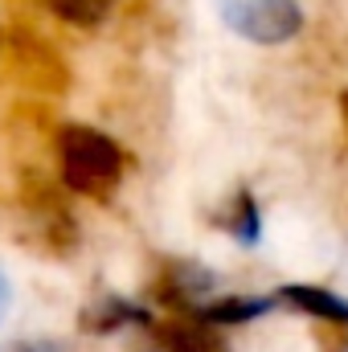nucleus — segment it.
<instances>
[{"label":"nucleus","mask_w":348,"mask_h":352,"mask_svg":"<svg viewBox=\"0 0 348 352\" xmlns=\"http://www.w3.org/2000/svg\"><path fill=\"white\" fill-rule=\"evenodd\" d=\"M4 352H74L66 340H54V336H37V340H17Z\"/></svg>","instance_id":"obj_10"},{"label":"nucleus","mask_w":348,"mask_h":352,"mask_svg":"<svg viewBox=\"0 0 348 352\" xmlns=\"http://www.w3.org/2000/svg\"><path fill=\"white\" fill-rule=\"evenodd\" d=\"M217 291V274L201 263H184V258H173V263L160 266L156 283H152V299L160 307H168L176 316H193L201 303H209Z\"/></svg>","instance_id":"obj_3"},{"label":"nucleus","mask_w":348,"mask_h":352,"mask_svg":"<svg viewBox=\"0 0 348 352\" xmlns=\"http://www.w3.org/2000/svg\"><path fill=\"white\" fill-rule=\"evenodd\" d=\"M279 303H287L291 311H303L312 320H324V324H336V328H348V299L328 291V287H316V283H287L274 291Z\"/></svg>","instance_id":"obj_6"},{"label":"nucleus","mask_w":348,"mask_h":352,"mask_svg":"<svg viewBox=\"0 0 348 352\" xmlns=\"http://www.w3.org/2000/svg\"><path fill=\"white\" fill-rule=\"evenodd\" d=\"M274 303H279L274 295H213L193 316L213 328H242V324H254L259 316H266Z\"/></svg>","instance_id":"obj_7"},{"label":"nucleus","mask_w":348,"mask_h":352,"mask_svg":"<svg viewBox=\"0 0 348 352\" xmlns=\"http://www.w3.org/2000/svg\"><path fill=\"white\" fill-rule=\"evenodd\" d=\"M8 303H12V287H8V278H4V270H0V320L8 316Z\"/></svg>","instance_id":"obj_11"},{"label":"nucleus","mask_w":348,"mask_h":352,"mask_svg":"<svg viewBox=\"0 0 348 352\" xmlns=\"http://www.w3.org/2000/svg\"><path fill=\"white\" fill-rule=\"evenodd\" d=\"M340 119H345V131H348V90L340 94Z\"/></svg>","instance_id":"obj_12"},{"label":"nucleus","mask_w":348,"mask_h":352,"mask_svg":"<svg viewBox=\"0 0 348 352\" xmlns=\"http://www.w3.org/2000/svg\"><path fill=\"white\" fill-rule=\"evenodd\" d=\"M217 230H226L238 246H259L262 242V209L250 188H238L234 201H226V213L217 217Z\"/></svg>","instance_id":"obj_8"},{"label":"nucleus","mask_w":348,"mask_h":352,"mask_svg":"<svg viewBox=\"0 0 348 352\" xmlns=\"http://www.w3.org/2000/svg\"><path fill=\"white\" fill-rule=\"evenodd\" d=\"M78 328H83L87 336H115V332H123V328H152V311L140 307V303H131L127 295L102 291V295H94L87 307H83Z\"/></svg>","instance_id":"obj_4"},{"label":"nucleus","mask_w":348,"mask_h":352,"mask_svg":"<svg viewBox=\"0 0 348 352\" xmlns=\"http://www.w3.org/2000/svg\"><path fill=\"white\" fill-rule=\"evenodd\" d=\"M54 160H58L62 184L78 197H111L127 168L123 148L107 131L87 123H66L54 135Z\"/></svg>","instance_id":"obj_1"},{"label":"nucleus","mask_w":348,"mask_h":352,"mask_svg":"<svg viewBox=\"0 0 348 352\" xmlns=\"http://www.w3.org/2000/svg\"><path fill=\"white\" fill-rule=\"evenodd\" d=\"M152 352H230L221 328L197 320V316H173L164 324H152Z\"/></svg>","instance_id":"obj_5"},{"label":"nucleus","mask_w":348,"mask_h":352,"mask_svg":"<svg viewBox=\"0 0 348 352\" xmlns=\"http://www.w3.org/2000/svg\"><path fill=\"white\" fill-rule=\"evenodd\" d=\"M217 16L254 45H283L303 29L299 0H217Z\"/></svg>","instance_id":"obj_2"},{"label":"nucleus","mask_w":348,"mask_h":352,"mask_svg":"<svg viewBox=\"0 0 348 352\" xmlns=\"http://www.w3.org/2000/svg\"><path fill=\"white\" fill-rule=\"evenodd\" d=\"M50 8H54V16H62L66 25H78V29H98L107 16H111V8L119 4V0H45Z\"/></svg>","instance_id":"obj_9"}]
</instances>
